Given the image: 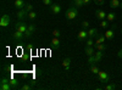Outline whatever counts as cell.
Wrapping results in <instances>:
<instances>
[{"label":"cell","mask_w":122,"mask_h":90,"mask_svg":"<svg viewBox=\"0 0 122 90\" xmlns=\"http://www.w3.org/2000/svg\"><path fill=\"white\" fill-rule=\"evenodd\" d=\"M77 9H78V7H76V6L73 5V6H71V7H68V9L66 10L65 16H66V18L68 19V21H73V19L77 18V16H78V10H77Z\"/></svg>","instance_id":"1"},{"label":"cell","mask_w":122,"mask_h":90,"mask_svg":"<svg viewBox=\"0 0 122 90\" xmlns=\"http://www.w3.org/2000/svg\"><path fill=\"white\" fill-rule=\"evenodd\" d=\"M116 28H117V26L114 23L112 26H111L110 29H106V31H105V38L107 39V40L114 42V39H115V29Z\"/></svg>","instance_id":"2"},{"label":"cell","mask_w":122,"mask_h":90,"mask_svg":"<svg viewBox=\"0 0 122 90\" xmlns=\"http://www.w3.org/2000/svg\"><path fill=\"white\" fill-rule=\"evenodd\" d=\"M98 79H99V82L100 83H109L110 82V76L107 74V72L105 71H99L98 73Z\"/></svg>","instance_id":"3"},{"label":"cell","mask_w":122,"mask_h":90,"mask_svg":"<svg viewBox=\"0 0 122 90\" xmlns=\"http://www.w3.org/2000/svg\"><path fill=\"white\" fill-rule=\"evenodd\" d=\"M77 39L81 43H86V40L88 39V31L87 29H81L77 34Z\"/></svg>","instance_id":"4"},{"label":"cell","mask_w":122,"mask_h":90,"mask_svg":"<svg viewBox=\"0 0 122 90\" xmlns=\"http://www.w3.org/2000/svg\"><path fill=\"white\" fill-rule=\"evenodd\" d=\"M16 17H17V19H20V21H23L26 17H28V11L26 9H20L16 12Z\"/></svg>","instance_id":"5"},{"label":"cell","mask_w":122,"mask_h":90,"mask_svg":"<svg viewBox=\"0 0 122 90\" xmlns=\"http://www.w3.org/2000/svg\"><path fill=\"white\" fill-rule=\"evenodd\" d=\"M15 28H16V31H20V32H22V33H26L28 26H27V23H25L23 21H20V22H17V23L15 24Z\"/></svg>","instance_id":"6"},{"label":"cell","mask_w":122,"mask_h":90,"mask_svg":"<svg viewBox=\"0 0 122 90\" xmlns=\"http://www.w3.org/2000/svg\"><path fill=\"white\" fill-rule=\"evenodd\" d=\"M10 24V16L9 15H3L1 18H0V27L5 28Z\"/></svg>","instance_id":"7"},{"label":"cell","mask_w":122,"mask_h":90,"mask_svg":"<svg viewBox=\"0 0 122 90\" xmlns=\"http://www.w3.org/2000/svg\"><path fill=\"white\" fill-rule=\"evenodd\" d=\"M106 12L105 11H103V10H100V9H98V10H95V18L97 19H99V21H101V19H105L106 18Z\"/></svg>","instance_id":"8"},{"label":"cell","mask_w":122,"mask_h":90,"mask_svg":"<svg viewBox=\"0 0 122 90\" xmlns=\"http://www.w3.org/2000/svg\"><path fill=\"white\" fill-rule=\"evenodd\" d=\"M50 12L53 15H59L61 12V6L59 4H51L50 5Z\"/></svg>","instance_id":"9"},{"label":"cell","mask_w":122,"mask_h":90,"mask_svg":"<svg viewBox=\"0 0 122 90\" xmlns=\"http://www.w3.org/2000/svg\"><path fill=\"white\" fill-rule=\"evenodd\" d=\"M36 26L33 24V23H30V24H28V28H27V32L25 33V35L27 37V38H30V37H32V34L36 32Z\"/></svg>","instance_id":"10"},{"label":"cell","mask_w":122,"mask_h":90,"mask_svg":"<svg viewBox=\"0 0 122 90\" xmlns=\"http://www.w3.org/2000/svg\"><path fill=\"white\" fill-rule=\"evenodd\" d=\"M105 40H106L105 34H103V33H98L97 34V37H95V44H105Z\"/></svg>","instance_id":"11"},{"label":"cell","mask_w":122,"mask_h":90,"mask_svg":"<svg viewBox=\"0 0 122 90\" xmlns=\"http://www.w3.org/2000/svg\"><path fill=\"white\" fill-rule=\"evenodd\" d=\"M12 37H14V39L15 40H18V42H21V40H23V38L26 37L25 35V33H22V32H20V31H16L14 34H12Z\"/></svg>","instance_id":"12"},{"label":"cell","mask_w":122,"mask_h":90,"mask_svg":"<svg viewBox=\"0 0 122 90\" xmlns=\"http://www.w3.org/2000/svg\"><path fill=\"white\" fill-rule=\"evenodd\" d=\"M26 5H27V3L25 1V0H15V7H16L17 10H20V9H25Z\"/></svg>","instance_id":"13"},{"label":"cell","mask_w":122,"mask_h":90,"mask_svg":"<svg viewBox=\"0 0 122 90\" xmlns=\"http://www.w3.org/2000/svg\"><path fill=\"white\" fill-rule=\"evenodd\" d=\"M84 52H86V55H87V56H92V55H94V54H95V47H94V46H87V45H86Z\"/></svg>","instance_id":"14"},{"label":"cell","mask_w":122,"mask_h":90,"mask_svg":"<svg viewBox=\"0 0 122 90\" xmlns=\"http://www.w3.org/2000/svg\"><path fill=\"white\" fill-rule=\"evenodd\" d=\"M62 67L66 69V71H70V68H71V58H70V57L64 58V61H62Z\"/></svg>","instance_id":"15"},{"label":"cell","mask_w":122,"mask_h":90,"mask_svg":"<svg viewBox=\"0 0 122 90\" xmlns=\"http://www.w3.org/2000/svg\"><path fill=\"white\" fill-rule=\"evenodd\" d=\"M94 56V60H95V62H99V61H101L103 60V57H104V51H95V54L93 55Z\"/></svg>","instance_id":"16"},{"label":"cell","mask_w":122,"mask_h":90,"mask_svg":"<svg viewBox=\"0 0 122 90\" xmlns=\"http://www.w3.org/2000/svg\"><path fill=\"white\" fill-rule=\"evenodd\" d=\"M121 3L120 0H110V7L111 9H118L121 7Z\"/></svg>","instance_id":"17"},{"label":"cell","mask_w":122,"mask_h":90,"mask_svg":"<svg viewBox=\"0 0 122 90\" xmlns=\"http://www.w3.org/2000/svg\"><path fill=\"white\" fill-rule=\"evenodd\" d=\"M106 19H107L110 23H112L115 19H116V14L112 12V11H111V12H107V15H106Z\"/></svg>","instance_id":"18"},{"label":"cell","mask_w":122,"mask_h":90,"mask_svg":"<svg viewBox=\"0 0 122 90\" xmlns=\"http://www.w3.org/2000/svg\"><path fill=\"white\" fill-rule=\"evenodd\" d=\"M50 43H51V46H53L54 49H59V47H60V40H59V38H56V37H54Z\"/></svg>","instance_id":"19"},{"label":"cell","mask_w":122,"mask_h":90,"mask_svg":"<svg viewBox=\"0 0 122 90\" xmlns=\"http://www.w3.org/2000/svg\"><path fill=\"white\" fill-rule=\"evenodd\" d=\"M98 33H99V32H98V29H97V28H89V29H88V37H89V38H94V37H97Z\"/></svg>","instance_id":"20"},{"label":"cell","mask_w":122,"mask_h":90,"mask_svg":"<svg viewBox=\"0 0 122 90\" xmlns=\"http://www.w3.org/2000/svg\"><path fill=\"white\" fill-rule=\"evenodd\" d=\"M0 89H1V90H12V85L10 84V82H7V83H0Z\"/></svg>","instance_id":"21"},{"label":"cell","mask_w":122,"mask_h":90,"mask_svg":"<svg viewBox=\"0 0 122 90\" xmlns=\"http://www.w3.org/2000/svg\"><path fill=\"white\" fill-rule=\"evenodd\" d=\"M94 47H95V50H98V51H105L107 46L105 44H95Z\"/></svg>","instance_id":"22"},{"label":"cell","mask_w":122,"mask_h":90,"mask_svg":"<svg viewBox=\"0 0 122 90\" xmlns=\"http://www.w3.org/2000/svg\"><path fill=\"white\" fill-rule=\"evenodd\" d=\"M72 3H73V5H75L76 7H82V6H84L83 0H72Z\"/></svg>","instance_id":"23"},{"label":"cell","mask_w":122,"mask_h":90,"mask_svg":"<svg viewBox=\"0 0 122 90\" xmlns=\"http://www.w3.org/2000/svg\"><path fill=\"white\" fill-rule=\"evenodd\" d=\"M109 23H110V22L105 18V19H101L99 24H100V27H101V28H107V27H109Z\"/></svg>","instance_id":"24"},{"label":"cell","mask_w":122,"mask_h":90,"mask_svg":"<svg viewBox=\"0 0 122 90\" xmlns=\"http://www.w3.org/2000/svg\"><path fill=\"white\" fill-rule=\"evenodd\" d=\"M90 72L93 74H98L99 73V68L97 67V65H90Z\"/></svg>","instance_id":"25"},{"label":"cell","mask_w":122,"mask_h":90,"mask_svg":"<svg viewBox=\"0 0 122 90\" xmlns=\"http://www.w3.org/2000/svg\"><path fill=\"white\" fill-rule=\"evenodd\" d=\"M10 84L12 85V90H15V89L18 88V82L16 81V79H10Z\"/></svg>","instance_id":"26"},{"label":"cell","mask_w":122,"mask_h":90,"mask_svg":"<svg viewBox=\"0 0 122 90\" xmlns=\"http://www.w3.org/2000/svg\"><path fill=\"white\" fill-rule=\"evenodd\" d=\"M86 45H87V46H94L95 43H94V40H93V38H89V37H88V39L86 40Z\"/></svg>","instance_id":"27"},{"label":"cell","mask_w":122,"mask_h":90,"mask_svg":"<svg viewBox=\"0 0 122 90\" xmlns=\"http://www.w3.org/2000/svg\"><path fill=\"white\" fill-rule=\"evenodd\" d=\"M28 18L30 19V21H33V19H36V18H37V12H34V11H30V12H28Z\"/></svg>","instance_id":"28"},{"label":"cell","mask_w":122,"mask_h":90,"mask_svg":"<svg viewBox=\"0 0 122 90\" xmlns=\"http://www.w3.org/2000/svg\"><path fill=\"white\" fill-rule=\"evenodd\" d=\"M81 26H82V29H89L90 28V23L88 21H83L81 23Z\"/></svg>","instance_id":"29"},{"label":"cell","mask_w":122,"mask_h":90,"mask_svg":"<svg viewBox=\"0 0 122 90\" xmlns=\"http://www.w3.org/2000/svg\"><path fill=\"white\" fill-rule=\"evenodd\" d=\"M33 88H34L33 85H30V84H28V83H27V84H23V85L21 86L22 90H32Z\"/></svg>","instance_id":"30"},{"label":"cell","mask_w":122,"mask_h":90,"mask_svg":"<svg viewBox=\"0 0 122 90\" xmlns=\"http://www.w3.org/2000/svg\"><path fill=\"white\" fill-rule=\"evenodd\" d=\"M88 63H89V65H95V63H97L93 55H92V56H88Z\"/></svg>","instance_id":"31"},{"label":"cell","mask_w":122,"mask_h":90,"mask_svg":"<svg viewBox=\"0 0 122 90\" xmlns=\"http://www.w3.org/2000/svg\"><path fill=\"white\" fill-rule=\"evenodd\" d=\"M104 89H105V90H114V89H116V84H109V85H106Z\"/></svg>","instance_id":"32"},{"label":"cell","mask_w":122,"mask_h":90,"mask_svg":"<svg viewBox=\"0 0 122 90\" xmlns=\"http://www.w3.org/2000/svg\"><path fill=\"white\" fill-rule=\"evenodd\" d=\"M53 35L56 37V38H60L61 37V33H60V31H57V29H54V31H53Z\"/></svg>","instance_id":"33"},{"label":"cell","mask_w":122,"mask_h":90,"mask_svg":"<svg viewBox=\"0 0 122 90\" xmlns=\"http://www.w3.org/2000/svg\"><path fill=\"white\" fill-rule=\"evenodd\" d=\"M25 9L27 10V11H28V12H30V11H33V5H32V4H27Z\"/></svg>","instance_id":"34"},{"label":"cell","mask_w":122,"mask_h":90,"mask_svg":"<svg viewBox=\"0 0 122 90\" xmlns=\"http://www.w3.org/2000/svg\"><path fill=\"white\" fill-rule=\"evenodd\" d=\"M94 1H95V4H98L99 6L105 5V0H94Z\"/></svg>","instance_id":"35"},{"label":"cell","mask_w":122,"mask_h":90,"mask_svg":"<svg viewBox=\"0 0 122 90\" xmlns=\"http://www.w3.org/2000/svg\"><path fill=\"white\" fill-rule=\"evenodd\" d=\"M42 1H43V4H44V5H46V6L53 4V0H42Z\"/></svg>","instance_id":"36"},{"label":"cell","mask_w":122,"mask_h":90,"mask_svg":"<svg viewBox=\"0 0 122 90\" xmlns=\"http://www.w3.org/2000/svg\"><path fill=\"white\" fill-rule=\"evenodd\" d=\"M26 49L28 50V51H32V50H33V45H30V44H28V45L26 46Z\"/></svg>","instance_id":"37"},{"label":"cell","mask_w":122,"mask_h":90,"mask_svg":"<svg viewBox=\"0 0 122 90\" xmlns=\"http://www.w3.org/2000/svg\"><path fill=\"white\" fill-rule=\"evenodd\" d=\"M117 57L118 58H122V49H120L118 51H117Z\"/></svg>","instance_id":"38"},{"label":"cell","mask_w":122,"mask_h":90,"mask_svg":"<svg viewBox=\"0 0 122 90\" xmlns=\"http://www.w3.org/2000/svg\"><path fill=\"white\" fill-rule=\"evenodd\" d=\"M92 1H93V0H83V4H84V5H89Z\"/></svg>","instance_id":"39"},{"label":"cell","mask_w":122,"mask_h":90,"mask_svg":"<svg viewBox=\"0 0 122 90\" xmlns=\"http://www.w3.org/2000/svg\"><path fill=\"white\" fill-rule=\"evenodd\" d=\"M121 37H122V29H121Z\"/></svg>","instance_id":"40"},{"label":"cell","mask_w":122,"mask_h":90,"mask_svg":"<svg viewBox=\"0 0 122 90\" xmlns=\"http://www.w3.org/2000/svg\"><path fill=\"white\" fill-rule=\"evenodd\" d=\"M121 9H122V3H121Z\"/></svg>","instance_id":"41"},{"label":"cell","mask_w":122,"mask_h":90,"mask_svg":"<svg viewBox=\"0 0 122 90\" xmlns=\"http://www.w3.org/2000/svg\"><path fill=\"white\" fill-rule=\"evenodd\" d=\"M120 1H122V0H120Z\"/></svg>","instance_id":"42"}]
</instances>
